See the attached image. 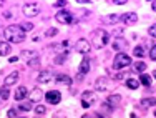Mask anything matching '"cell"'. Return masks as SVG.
<instances>
[{
  "mask_svg": "<svg viewBox=\"0 0 156 118\" xmlns=\"http://www.w3.org/2000/svg\"><path fill=\"white\" fill-rule=\"evenodd\" d=\"M3 37L9 43H22L25 40V32L20 25H10V27L5 28Z\"/></svg>",
  "mask_w": 156,
  "mask_h": 118,
  "instance_id": "cell-1",
  "label": "cell"
},
{
  "mask_svg": "<svg viewBox=\"0 0 156 118\" xmlns=\"http://www.w3.org/2000/svg\"><path fill=\"white\" fill-rule=\"evenodd\" d=\"M108 40H110V34L106 30H101V28L95 30L93 35H91V43H93V47H96V48H103L108 43Z\"/></svg>",
  "mask_w": 156,
  "mask_h": 118,
  "instance_id": "cell-2",
  "label": "cell"
},
{
  "mask_svg": "<svg viewBox=\"0 0 156 118\" xmlns=\"http://www.w3.org/2000/svg\"><path fill=\"white\" fill-rule=\"evenodd\" d=\"M128 65H131V57L120 52V53L115 57V60H113V68L115 70H121V68L128 67Z\"/></svg>",
  "mask_w": 156,
  "mask_h": 118,
  "instance_id": "cell-3",
  "label": "cell"
},
{
  "mask_svg": "<svg viewBox=\"0 0 156 118\" xmlns=\"http://www.w3.org/2000/svg\"><path fill=\"white\" fill-rule=\"evenodd\" d=\"M22 12H23L27 17H35V15H38L40 7H38L37 2H27V3H23V7H22Z\"/></svg>",
  "mask_w": 156,
  "mask_h": 118,
  "instance_id": "cell-4",
  "label": "cell"
},
{
  "mask_svg": "<svg viewBox=\"0 0 156 118\" xmlns=\"http://www.w3.org/2000/svg\"><path fill=\"white\" fill-rule=\"evenodd\" d=\"M55 20L60 22V23H65V25H70L75 22V18H73L72 12H68V10H60V12L55 15Z\"/></svg>",
  "mask_w": 156,
  "mask_h": 118,
  "instance_id": "cell-5",
  "label": "cell"
},
{
  "mask_svg": "<svg viewBox=\"0 0 156 118\" xmlns=\"http://www.w3.org/2000/svg\"><path fill=\"white\" fill-rule=\"evenodd\" d=\"M55 78H57V75L50 70H43L38 73V83H51L55 82Z\"/></svg>",
  "mask_w": 156,
  "mask_h": 118,
  "instance_id": "cell-6",
  "label": "cell"
},
{
  "mask_svg": "<svg viewBox=\"0 0 156 118\" xmlns=\"http://www.w3.org/2000/svg\"><path fill=\"white\" fill-rule=\"evenodd\" d=\"M75 48L78 53H83V55H87L88 52L91 50V45H90V42H88L87 38H80L76 42V45H75Z\"/></svg>",
  "mask_w": 156,
  "mask_h": 118,
  "instance_id": "cell-7",
  "label": "cell"
},
{
  "mask_svg": "<svg viewBox=\"0 0 156 118\" xmlns=\"http://www.w3.org/2000/svg\"><path fill=\"white\" fill-rule=\"evenodd\" d=\"M45 98L50 105H58L62 100V93L57 90H51V91H48V93H45Z\"/></svg>",
  "mask_w": 156,
  "mask_h": 118,
  "instance_id": "cell-8",
  "label": "cell"
},
{
  "mask_svg": "<svg viewBox=\"0 0 156 118\" xmlns=\"http://www.w3.org/2000/svg\"><path fill=\"white\" fill-rule=\"evenodd\" d=\"M120 100H121L120 95H110V97L106 98L105 102H103V106H105V108L113 110V108H116V105L120 103Z\"/></svg>",
  "mask_w": 156,
  "mask_h": 118,
  "instance_id": "cell-9",
  "label": "cell"
},
{
  "mask_svg": "<svg viewBox=\"0 0 156 118\" xmlns=\"http://www.w3.org/2000/svg\"><path fill=\"white\" fill-rule=\"evenodd\" d=\"M120 20L126 25H135L136 22H138V15H136L135 12H128V13H123V15L120 17Z\"/></svg>",
  "mask_w": 156,
  "mask_h": 118,
  "instance_id": "cell-10",
  "label": "cell"
},
{
  "mask_svg": "<svg viewBox=\"0 0 156 118\" xmlns=\"http://www.w3.org/2000/svg\"><path fill=\"white\" fill-rule=\"evenodd\" d=\"M106 88H108V78H106V77L96 78V82H95V90L96 91H105Z\"/></svg>",
  "mask_w": 156,
  "mask_h": 118,
  "instance_id": "cell-11",
  "label": "cell"
},
{
  "mask_svg": "<svg viewBox=\"0 0 156 118\" xmlns=\"http://www.w3.org/2000/svg\"><path fill=\"white\" fill-rule=\"evenodd\" d=\"M93 98H95V95L91 93V91H83V93H81V105H83L85 108H88V106H90V102H93Z\"/></svg>",
  "mask_w": 156,
  "mask_h": 118,
  "instance_id": "cell-12",
  "label": "cell"
},
{
  "mask_svg": "<svg viewBox=\"0 0 156 118\" xmlns=\"http://www.w3.org/2000/svg\"><path fill=\"white\" fill-rule=\"evenodd\" d=\"M78 72H80V77L87 75L88 72H90V58H83L80 63V67H78Z\"/></svg>",
  "mask_w": 156,
  "mask_h": 118,
  "instance_id": "cell-13",
  "label": "cell"
},
{
  "mask_svg": "<svg viewBox=\"0 0 156 118\" xmlns=\"http://www.w3.org/2000/svg\"><path fill=\"white\" fill-rule=\"evenodd\" d=\"M101 22L105 25H115V23H118V22H120V15H116V13H110V15L103 17Z\"/></svg>",
  "mask_w": 156,
  "mask_h": 118,
  "instance_id": "cell-14",
  "label": "cell"
},
{
  "mask_svg": "<svg viewBox=\"0 0 156 118\" xmlns=\"http://www.w3.org/2000/svg\"><path fill=\"white\" fill-rule=\"evenodd\" d=\"M18 80V72H12L10 75L5 77V80H3V85L5 87H10V85H15Z\"/></svg>",
  "mask_w": 156,
  "mask_h": 118,
  "instance_id": "cell-15",
  "label": "cell"
},
{
  "mask_svg": "<svg viewBox=\"0 0 156 118\" xmlns=\"http://www.w3.org/2000/svg\"><path fill=\"white\" fill-rule=\"evenodd\" d=\"M43 97H45V95H43V91L40 90L38 87H37V88H33V90L30 91V102H40Z\"/></svg>",
  "mask_w": 156,
  "mask_h": 118,
  "instance_id": "cell-16",
  "label": "cell"
},
{
  "mask_svg": "<svg viewBox=\"0 0 156 118\" xmlns=\"http://www.w3.org/2000/svg\"><path fill=\"white\" fill-rule=\"evenodd\" d=\"M55 82H57L58 85H65V87H70V85H72V78H70L68 75H63V73H60V75H57Z\"/></svg>",
  "mask_w": 156,
  "mask_h": 118,
  "instance_id": "cell-17",
  "label": "cell"
},
{
  "mask_svg": "<svg viewBox=\"0 0 156 118\" xmlns=\"http://www.w3.org/2000/svg\"><path fill=\"white\" fill-rule=\"evenodd\" d=\"M125 47H128V42H126L125 38H115V42H113V48L118 52V53H120V50H123Z\"/></svg>",
  "mask_w": 156,
  "mask_h": 118,
  "instance_id": "cell-18",
  "label": "cell"
},
{
  "mask_svg": "<svg viewBox=\"0 0 156 118\" xmlns=\"http://www.w3.org/2000/svg\"><path fill=\"white\" fill-rule=\"evenodd\" d=\"M27 95H28L27 87H18L17 91H15V100H17V102H22L25 97H27Z\"/></svg>",
  "mask_w": 156,
  "mask_h": 118,
  "instance_id": "cell-19",
  "label": "cell"
},
{
  "mask_svg": "<svg viewBox=\"0 0 156 118\" xmlns=\"http://www.w3.org/2000/svg\"><path fill=\"white\" fill-rule=\"evenodd\" d=\"M12 52V45L9 42H0V57H7Z\"/></svg>",
  "mask_w": 156,
  "mask_h": 118,
  "instance_id": "cell-20",
  "label": "cell"
},
{
  "mask_svg": "<svg viewBox=\"0 0 156 118\" xmlns=\"http://www.w3.org/2000/svg\"><path fill=\"white\" fill-rule=\"evenodd\" d=\"M20 57L27 58V60H32V58H37V57H38V53H37L35 50H22Z\"/></svg>",
  "mask_w": 156,
  "mask_h": 118,
  "instance_id": "cell-21",
  "label": "cell"
},
{
  "mask_svg": "<svg viewBox=\"0 0 156 118\" xmlns=\"http://www.w3.org/2000/svg\"><path fill=\"white\" fill-rule=\"evenodd\" d=\"M140 83H143L144 87H150L151 85V77L148 73H141L140 75Z\"/></svg>",
  "mask_w": 156,
  "mask_h": 118,
  "instance_id": "cell-22",
  "label": "cell"
},
{
  "mask_svg": "<svg viewBox=\"0 0 156 118\" xmlns=\"http://www.w3.org/2000/svg\"><path fill=\"white\" fill-rule=\"evenodd\" d=\"M126 87L131 88V90H136V88L140 87V82L135 80V78H129V80H126Z\"/></svg>",
  "mask_w": 156,
  "mask_h": 118,
  "instance_id": "cell-23",
  "label": "cell"
},
{
  "mask_svg": "<svg viewBox=\"0 0 156 118\" xmlns=\"http://www.w3.org/2000/svg\"><path fill=\"white\" fill-rule=\"evenodd\" d=\"M30 108H32V103L30 102H20V103H18V110H20V112H28Z\"/></svg>",
  "mask_w": 156,
  "mask_h": 118,
  "instance_id": "cell-24",
  "label": "cell"
},
{
  "mask_svg": "<svg viewBox=\"0 0 156 118\" xmlns=\"http://www.w3.org/2000/svg\"><path fill=\"white\" fill-rule=\"evenodd\" d=\"M45 113H47V108H45L43 105H37V106H35V115H37V116H43Z\"/></svg>",
  "mask_w": 156,
  "mask_h": 118,
  "instance_id": "cell-25",
  "label": "cell"
},
{
  "mask_svg": "<svg viewBox=\"0 0 156 118\" xmlns=\"http://www.w3.org/2000/svg\"><path fill=\"white\" fill-rule=\"evenodd\" d=\"M141 105L143 106H153V105H156V98H143V100H141Z\"/></svg>",
  "mask_w": 156,
  "mask_h": 118,
  "instance_id": "cell-26",
  "label": "cell"
},
{
  "mask_svg": "<svg viewBox=\"0 0 156 118\" xmlns=\"http://www.w3.org/2000/svg\"><path fill=\"white\" fill-rule=\"evenodd\" d=\"M133 55H135V57H144V47H141V45L135 47V50H133Z\"/></svg>",
  "mask_w": 156,
  "mask_h": 118,
  "instance_id": "cell-27",
  "label": "cell"
},
{
  "mask_svg": "<svg viewBox=\"0 0 156 118\" xmlns=\"http://www.w3.org/2000/svg\"><path fill=\"white\" fill-rule=\"evenodd\" d=\"M9 97H10V93H9V87L0 88V100H7Z\"/></svg>",
  "mask_w": 156,
  "mask_h": 118,
  "instance_id": "cell-28",
  "label": "cell"
},
{
  "mask_svg": "<svg viewBox=\"0 0 156 118\" xmlns=\"http://www.w3.org/2000/svg\"><path fill=\"white\" fill-rule=\"evenodd\" d=\"M65 60H66V53H62V55H57V57H55V63L57 65H62Z\"/></svg>",
  "mask_w": 156,
  "mask_h": 118,
  "instance_id": "cell-29",
  "label": "cell"
},
{
  "mask_svg": "<svg viewBox=\"0 0 156 118\" xmlns=\"http://www.w3.org/2000/svg\"><path fill=\"white\" fill-rule=\"evenodd\" d=\"M135 68L138 70V72L144 73V70H146V63H144V62H138V63H135Z\"/></svg>",
  "mask_w": 156,
  "mask_h": 118,
  "instance_id": "cell-30",
  "label": "cell"
},
{
  "mask_svg": "<svg viewBox=\"0 0 156 118\" xmlns=\"http://www.w3.org/2000/svg\"><path fill=\"white\" fill-rule=\"evenodd\" d=\"M40 65V58H32V60H28V67H38Z\"/></svg>",
  "mask_w": 156,
  "mask_h": 118,
  "instance_id": "cell-31",
  "label": "cell"
},
{
  "mask_svg": "<svg viewBox=\"0 0 156 118\" xmlns=\"http://www.w3.org/2000/svg\"><path fill=\"white\" fill-rule=\"evenodd\" d=\"M51 118H66L65 110H58V112H55V115L51 116Z\"/></svg>",
  "mask_w": 156,
  "mask_h": 118,
  "instance_id": "cell-32",
  "label": "cell"
},
{
  "mask_svg": "<svg viewBox=\"0 0 156 118\" xmlns=\"http://www.w3.org/2000/svg\"><path fill=\"white\" fill-rule=\"evenodd\" d=\"M57 34H58V30H57V28H53V27L47 30V37H55Z\"/></svg>",
  "mask_w": 156,
  "mask_h": 118,
  "instance_id": "cell-33",
  "label": "cell"
},
{
  "mask_svg": "<svg viewBox=\"0 0 156 118\" xmlns=\"http://www.w3.org/2000/svg\"><path fill=\"white\" fill-rule=\"evenodd\" d=\"M7 116H9V118H17V110L15 108H10L9 112H7Z\"/></svg>",
  "mask_w": 156,
  "mask_h": 118,
  "instance_id": "cell-34",
  "label": "cell"
},
{
  "mask_svg": "<svg viewBox=\"0 0 156 118\" xmlns=\"http://www.w3.org/2000/svg\"><path fill=\"white\" fill-rule=\"evenodd\" d=\"M20 27L23 28V32H25V30H32V28H33V25L30 23V22H27V23H22Z\"/></svg>",
  "mask_w": 156,
  "mask_h": 118,
  "instance_id": "cell-35",
  "label": "cell"
},
{
  "mask_svg": "<svg viewBox=\"0 0 156 118\" xmlns=\"http://www.w3.org/2000/svg\"><path fill=\"white\" fill-rule=\"evenodd\" d=\"M150 57H151V60H156V45L151 47V50H150Z\"/></svg>",
  "mask_w": 156,
  "mask_h": 118,
  "instance_id": "cell-36",
  "label": "cell"
},
{
  "mask_svg": "<svg viewBox=\"0 0 156 118\" xmlns=\"http://www.w3.org/2000/svg\"><path fill=\"white\" fill-rule=\"evenodd\" d=\"M148 32H150V35H151V37H154V38H156V23H154V25H151Z\"/></svg>",
  "mask_w": 156,
  "mask_h": 118,
  "instance_id": "cell-37",
  "label": "cell"
},
{
  "mask_svg": "<svg viewBox=\"0 0 156 118\" xmlns=\"http://www.w3.org/2000/svg\"><path fill=\"white\" fill-rule=\"evenodd\" d=\"M113 80H118V82H120V80H123V73H121V72L113 73Z\"/></svg>",
  "mask_w": 156,
  "mask_h": 118,
  "instance_id": "cell-38",
  "label": "cell"
},
{
  "mask_svg": "<svg viewBox=\"0 0 156 118\" xmlns=\"http://www.w3.org/2000/svg\"><path fill=\"white\" fill-rule=\"evenodd\" d=\"M115 5H125V3H126V0H115Z\"/></svg>",
  "mask_w": 156,
  "mask_h": 118,
  "instance_id": "cell-39",
  "label": "cell"
},
{
  "mask_svg": "<svg viewBox=\"0 0 156 118\" xmlns=\"http://www.w3.org/2000/svg\"><path fill=\"white\" fill-rule=\"evenodd\" d=\"M53 5H55V7H63V5H66V3L63 2V0H60V2H55Z\"/></svg>",
  "mask_w": 156,
  "mask_h": 118,
  "instance_id": "cell-40",
  "label": "cell"
},
{
  "mask_svg": "<svg viewBox=\"0 0 156 118\" xmlns=\"http://www.w3.org/2000/svg\"><path fill=\"white\" fill-rule=\"evenodd\" d=\"M9 60H10V63H12V62H17L18 60V57H12V58H9Z\"/></svg>",
  "mask_w": 156,
  "mask_h": 118,
  "instance_id": "cell-41",
  "label": "cell"
},
{
  "mask_svg": "<svg viewBox=\"0 0 156 118\" xmlns=\"http://www.w3.org/2000/svg\"><path fill=\"white\" fill-rule=\"evenodd\" d=\"M151 9H153L154 12H156V2H153V3H151Z\"/></svg>",
  "mask_w": 156,
  "mask_h": 118,
  "instance_id": "cell-42",
  "label": "cell"
},
{
  "mask_svg": "<svg viewBox=\"0 0 156 118\" xmlns=\"http://www.w3.org/2000/svg\"><path fill=\"white\" fill-rule=\"evenodd\" d=\"M20 118H27V116H20Z\"/></svg>",
  "mask_w": 156,
  "mask_h": 118,
  "instance_id": "cell-43",
  "label": "cell"
},
{
  "mask_svg": "<svg viewBox=\"0 0 156 118\" xmlns=\"http://www.w3.org/2000/svg\"><path fill=\"white\" fill-rule=\"evenodd\" d=\"M154 78H156V72H154Z\"/></svg>",
  "mask_w": 156,
  "mask_h": 118,
  "instance_id": "cell-44",
  "label": "cell"
},
{
  "mask_svg": "<svg viewBox=\"0 0 156 118\" xmlns=\"http://www.w3.org/2000/svg\"><path fill=\"white\" fill-rule=\"evenodd\" d=\"M154 116H156V112H154Z\"/></svg>",
  "mask_w": 156,
  "mask_h": 118,
  "instance_id": "cell-45",
  "label": "cell"
},
{
  "mask_svg": "<svg viewBox=\"0 0 156 118\" xmlns=\"http://www.w3.org/2000/svg\"><path fill=\"white\" fill-rule=\"evenodd\" d=\"M98 118H101V116H98Z\"/></svg>",
  "mask_w": 156,
  "mask_h": 118,
  "instance_id": "cell-46",
  "label": "cell"
}]
</instances>
